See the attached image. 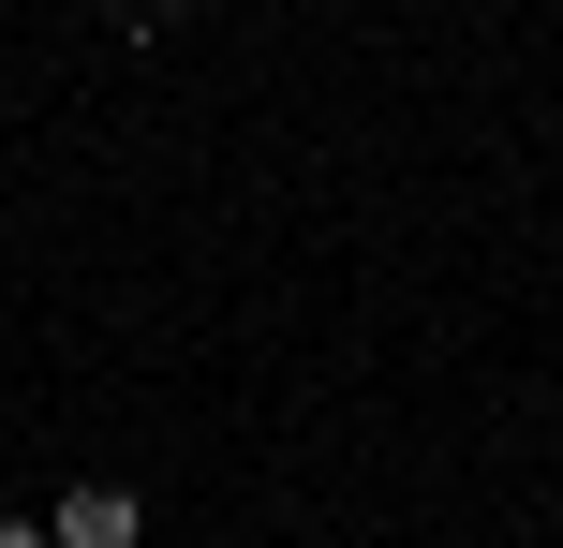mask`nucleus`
Returning a JSON list of instances; mask_svg holds the SVG:
<instances>
[{
  "label": "nucleus",
  "instance_id": "obj_1",
  "mask_svg": "<svg viewBox=\"0 0 563 548\" xmlns=\"http://www.w3.org/2000/svg\"><path fill=\"white\" fill-rule=\"evenodd\" d=\"M45 534H59V548H134V534H148V504H134V490H59V504H45Z\"/></svg>",
  "mask_w": 563,
  "mask_h": 548
},
{
  "label": "nucleus",
  "instance_id": "obj_2",
  "mask_svg": "<svg viewBox=\"0 0 563 548\" xmlns=\"http://www.w3.org/2000/svg\"><path fill=\"white\" fill-rule=\"evenodd\" d=\"M0 548H59V534H45V519H0Z\"/></svg>",
  "mask_w": 563,
  "mask_h": 548
}]
</instances>
